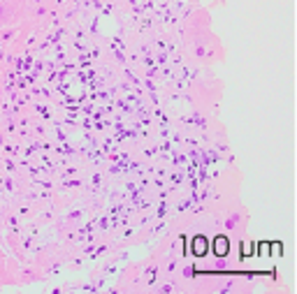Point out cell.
<instances>
[{
	"instance_id": "obj_1",
	"label": "cell",
	"mask_w": 297,
	"mask_h": 294,
	"mask_svg": "<svg viewBox=\"0 0 297 294\" xmlns=\"http://www.w3.org/2000/svg\"><path fill=\"white\" fill-rule=\"evenodd\" d=\"M183 44L197 65H216L225 60V47L211 28L207 7H193L183 19Z\"/></svg>"
},
{
	"instance_id": "obj_2",
	"label": "cell",
	"mask_w": 297,
	"mask_h": 294,
	"mask_svg": "<svg viewBox=\"0 0 297 294\" xmlns=\"http://www.w3.org/2000/svg\"><path fill=\"white\" fill-rule=\"evenodd\" d=\"M33 19L30 0H0V30L14 28Z\"/></svg>"
},
{
	"instance_id": "obj_3",
	"label": "cell",
	"mask_w": 297,
	"mask_h": 294,
	"mask_svg": "<svg viewBox=\"0 0 297 294\" xmlns=\"http://www.w3.org/2000/svg\"><path fill=\"white\" fill-rule=\"evenodd\" d=\"M221 225H223V232L228 234V236H232V239H237V241H241V239L246 236V225H248V211H246L241 204H235L232 209L228 211V213L223 215Z\"/></svg>"
}]
</instances>
